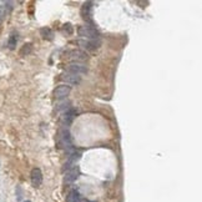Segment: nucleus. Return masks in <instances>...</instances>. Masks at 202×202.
<instances>
[{"instance_id":"19","label":"nucleus","mask_w":202,"mask_h":202,"mask_svg":"<svg viewBox=\"0 0 202 202\" xmlns=\"http://www.w3.org/2000/svg\"><path fill=\"white\" fill-rule=\"evenodd\" d=\"M84 202H89V201H84Z\"/></svg>"},{"instance_id":"11","label":"nucleus","mask_w":202,"mask_h":202,"mask_svg":"<svg viewBox=\"0 0 202 202\" xmlns=\"http://www.w3.org/2000/svg\"><path fill=\"white\" fill-rule=\"evenodd\" d=\"M79 44L87 51H94V50L99 49L101 45L100 40H80Z\"/></svg>"},{"instance_id":"2","label":"nucleus","mask_w":202,"mask_h":202,"mask_svg":"<svg viewBox=\"0 0 202 202\" xmlns=\"http://www.w3.org/2000/svg\"><path fill=\"white\" fill-rule=\"evenodd\" d=\"M58 142L60 145V147L71 149V135H70V131L67 128H63V130L59 131Z\"/></svg>"},{"instance_id":"16","label":"nucleus","mask_w":202,"mask_h":202,"mask_svg":"<svg viewBox=\"0 0 202 202\" xmlns=\"http://www.w3.org/2000/svg\"><path fill=\"white\" fill-rule=\"evenodd\" d=\"M31 51H32V45L31 44H25V45L21 46L19 54H20V56H26V55L31 54Z\"/></svg>"},{"instance_id":"13","label":"nucleus","mask_w":202,"mask_h":202,"mask_svg":"<svg viewBox=\"0 0 202 202\" xmlns=\"http://www.w3.org/2000/svg\"><path fill=\"white\" fill-rule=\"evenodd\" d=\"M40 35L43 36L44 40L51 41L54 39V31L50 28H43V29H40Z\"/></svg>"},{"instance_id":"10","label":"nucleus","mask_w":202,"mask_h":202,"mask_svg":"<svg viewBox=\"0 0 202 202\" xmlns=\"http://www.w3.org/2000/svg\"><path fill=\"white\" fill-rule=\"evenodd\" d=\"M80 158H81V154L74 151V152H72V154L69 156V158H67V161H66V163H65L64 170H70V169H72V167H75L76 163H78V161H79Z\"/></svg>"},{"instance_id":"15","label":"nucleus","mask_w":202,"mask_h":202,"mask_svg":"<svg viewBox=\"0 0 202 202\" xmlns=\"http://www.w3.org/2000/svg\"><path fill=\"white\" fill-rule=\"evenodd\" d=\"M16 44H17V35L16 34H11L9 40H8V48L10 50H14L15 46H16Z\"/></svg>"},{"instance_id":"9","label":"nucleus","mask_w":202,"mask_h":202,"mask_svg":"<svg viewBox=\"0 0 202 202\" xmlns=\"http://www.w3.org/2000/svg\"><path fill=\"white\" fill-rule=\"evenodd\" d=\"M63 81L66 82V85H79L81 82V78L79 75H75V74H70V72H67V74H63L61 78H60Z\"/></svg>"},{"instance_id":"18","label":"nucleus","mask_w":202,"mask_h":202,"mask_svg":"<svg viewBox=\"0 0 202 202\" xmlns=\"http://www.w3.org/2000/svg\"><path fill=\"white\" fill-rule=\"evenodd\" d=\"M2 16H3V8L0 6V19H2Z\"/></svg>"},{"instance_id":"4","label":"nucleus","mask_w":202,"mask_h":202,"mask_svg":"<svg viewBox=\"0 0 202 202\" xmlns=\"http://www.w3.org/2000/svg\"><path fill=\"white\" fill-rule=\"evenodd\" d=\"M75 116H76V110L70 107L69 110L64 111V112H63V115L60 116V122H61L64 126H69L72 121H74Z\"/></svg>"},{"instance_id":"6","label":"nucleus","mask_w":202,"mask_h":202,"mask_svg":"<svg viewBox=\"0 0 202 202\" xmlns=\"http://www.w3.org/2000/svg\"><path fill=\"white\" fill-rule=\"evenodd\" d=\"M71 93V86L64 84V85H59L54 91V95L56 99H65L66 96H69Z\"/></svg>"},{"instance_id":"3","label":"nucleus","mask_w":202,"mask_h":202,"mask_svg":"<svg viewBox=\"0 0 202 202\" xmlns=\"http://www.w3.org/2000/svg\"><path fill=\"white\" fill-rule=\"evenodd\" d=\"M66 56L70 59V60H74V61H85V60H87V54L85 52V51H82V50H70V51H67L66 52Z\"/></svg>"},{"instance_id":"7","label":"nucleus","mask_w":202,"mask_h":202,"mask_svg":"<svg viewBox=\"0 0 202 202\" xmlns=\"http://www.w3.org/2000/svg\"><path fill=\"white\" fill-rule=\"evenodd\" d=\"M67 71L70 74H75V75L87 74V67L82 64H79V63H72L67 66Z\"/></svg>"},{"instance_id":"20","label":"nucleus","mask_w":202,"mask_h":202,"mask_svg":"<svg viewBox=\"0 0 202 202\" xmlns=\"http://www.w3.org/2000/svg\"><path fill=\"white\" fill-rule=\"evenodd\" d=\"M25 202H30V201H25Z\"/></svg>"},{"instance_id":"5","label":"nucleus","mask_w":202,"mask_h":202,"mask_svg":"<svg viewBox=\"0 0 202 202\" xmlns=\"http://www.w3.org/2000/svg\"><path fill=\"white\" fill-rule=\"evenodd\" d=\"M30 180H31V185L34 187H40L43 183V172L40 169H32L30 173Z\"/></svg>"},{"instance_id":"8","label":"nucleus","mask_w":202,"mask_h":202,"mask_svg":"<svg viewBox=\"0 0 202 202\" xmlns=\"http://www.w3.org/2000/svg\"><path fill=\"white\" fill-rule=\"evenodd\" d=\"M79 175H80V169H79V166H75V167H72V169L67 170L66 173H65V177H64L65 183H72L74 181H76V178L79 177Z\"/></svg>"},{"instance_id":"14","label":"nucleus","mask_w":202,"mask_h":202,"mask_svg":"<svg viewBox=\"0 0 202 202\" xmlns=\"http://www.w3.org/2000/svg\"><path fill=\"white\" fill-rule=\"evenodd\" d=\"M66 202H80V193L76 190H71L66 196Z\"/></svg>"},{"instance_id":"17","label":"nucleus","mask_w":202,"mask_h":202,"mask_svg":"<svg viewBox=\"0 0 202 202\" xmlns=\"http://www.w3.org/2000/svg\"><path fill=\"white\" fill-rule=\"evenodd\" d=\"M63 31H64L65 34H67V35H71L72 31H74V29H72L71 24H65V25L63 26Z\"/></svg>"},{"instance_id":"1","label":"nucleus","mask_w":202,"mask_h":202,"mask_svg":"<svg viewBox=\"0 0 202 202\" xmlns=\"http://www.w3.org/2000/svg\"><path fill=\"white\" fill-rule=\"evenodd\" d=\"M78 34L81 38H85L86 40H96L99 39V31L96 28L91 26V25H82L78 29Z\"/></svg>"},{"instance_id":"12","label":"nucleus","mask_w":202,"mask_h":202,"mask_svg":"<svg viewBox=\"0 0 202 202\" xmlns=\"http://www.w3.org/2000/svg\"><path fill=\"white\" fill-rule=\"evenodd\" d=\"M91 11H93V3L91 2H86L82 4L80 14L82 16V19L85 20H91Z\"/></svg>"}]
</instances>
